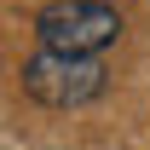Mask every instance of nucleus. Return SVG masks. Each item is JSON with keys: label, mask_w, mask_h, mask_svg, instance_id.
Returning <instances> with one entry per match:
<instances>
[{"label": "nucleus", "mask_w": 150, "mask_h": 150, "mask_svg": "<svg viewBox=\"0 0 150 150\" xmlns=\"http://www.w3.org/2000/svg\"><path fill=\"white\" fill-rule=\"evenodd\" d=\"M35 35L46 52H69V58H98L121 35V12L110 0H52L35 12Z\"/></svg>", "instance_id": "nucleus-1"}, {"label": "nucleus", "mask_w": 150, "mask_h": 150, "mask_svg": "<svg viewBox=\"0 0 150 150\" xmlns=\"http://www.w3.org/2000/svg\"><path fill=\"white\" fill-rule=\"evenodd\" d=\"M104 87H110L104 58H69V52H46L40 46L23 64V93L35 98V104H46V110H81Z\"/></svg>", "instance_id": "nucleus-2"}]
</instances>
